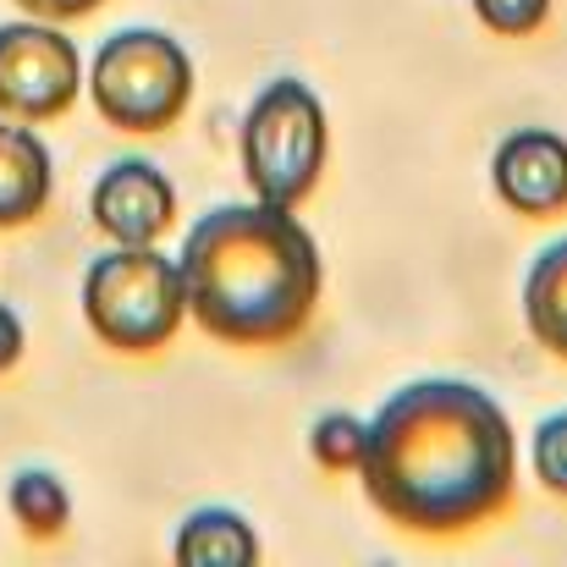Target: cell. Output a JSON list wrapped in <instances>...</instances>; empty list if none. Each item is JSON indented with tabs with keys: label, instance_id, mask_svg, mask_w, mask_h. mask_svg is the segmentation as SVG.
Listing matches in <instances>:
<instances>
[{
	"label": "cell",
	"instance_id": "1",
	"mask_svg": "<svg viewBox=\"0 0 567 567\" xmlns=\"http://www.w3.org/2000/svg\"><path fill=\"white\" fill-rule=\"evenodd\" d=\"M359 474L396 529L457 535L513 502L518 441L491 391L468 380H413L364 424Z\"/></svg>",
	"mask_w": 567,
	"mask_h": 567
},
{
	"label": "cell",
	"instance_id": "2",
	"mask_svg": "<svg viewBox=\"0 0 567 567\" xmlns=\"http://www.w3.org/2000/svg\"><path fill=\"white\" fill-rule=\"evenodd\" d=\"M188 315L231 348L292 342L320 303V248L287 204H220L188 231L183 254Z\"/></svg>",
	"mask_w": 567,
	"mask_h": 567
},
{
	"label": "cell",
	"instance_id": "3",
	"mask_svg": "<svg viewBox=\"0 0 567 567\" xmlns=\"http://www.w3.org/2000/svg\"><path fill=\"white\" fill-rule=\"evenodd\" d=\"M83 315H89V331L116 353L166 348L188 315L177 259H166L155 243H138V248L116 243L83 276Z\"/></svg>",
	"mask_w": 567,
	"mask_h": 567
},
{
	"label": "cell",
	"instance_id": "4",
	"mask_svg": "<svg viewBox=\"0 0 567 567\" xmlns=\"http://www.w3.org/2000/svg\"><path fill=\"white\" fill-rule=\"evenodd\" d=\"M89 94L111 127L166 133L193 100V61L161 28H122L100 44L89 66Z\"/></svg>",
	"mask_w": 567,
	"mask_h": 567
},
{
	"label": "cell",
	"instance_id": "5",
	"mask_svg": "<svg viewBox=\"0 0 567 567\" xmlns=\"http://www.w3.org/2000/svg\"><path fill=\"white\" fill-rule=\"evenodd\" d=\"M326 172V111L309 83L276 78L243 122V177L254 198L298 209Z\"/></svg>",
	"mask_w": 567,
	"mask_h": 567
},
{
	"label": "cell",
	"instance_id": "6",
	"mask_svg": "<svg viewBox=\"0 0 567 567\" xmlns=\"http://www.w3.org/2000/svg\"><path fill=\"white\" fill-rule=\"evenodd\" d=\"M83 89V55L61 28L6 22L0 28V116L50 122Z\"/></svg>",
	"mask_w": 567,
	"mask_h": 567
},
{
	"label": "cell",
	"instance_id": "7",
	"mask_svg": "<svg viewBox=\"0 0 567 567\" xmlns=\"http://www.w3.org/2000/svg\"><path fill=\"white\" fill-rule=\"evenodd\" d=\"M89 209H94V226L111 237V243H161V231L172 226L177 215V193L166 183L161 166L150 161H116L94 193H89Z\"/></svg>",
	"mask_w": 567,
	"mask_h": 567
},
{
	"label": "cell",
	"instance_id": "8",
	"mask_svg": "<svg viewBox=\"0 0 567 567\" xmlns=\"http://www.w3.org/2000/svg\"><path fill=\"white\" fill-rule=\"evenodd\" d=\"M491 177L507 209L546 220L567 209V138L551 127H518L513 138H502Z\"/></svg>",
	"mask_w": 567,
	"mask_h": 567
},
{
	"label": "cell",
	"instance_id": "9",
	"mask_svg": "<svg viewBox=\"0 0 567 567\" xmlns=\"http://www.w3.org/2000/svg\"><path fill=\"white\" fill-rule=\"evenodd\" d=\"M50 204V150L33 127L0 122V226H28Z\"/></svg>",
	"mask_w": 567,
	"mask_h": 567
},
{
	"label": "cell",
	"instance_id": "10",
	"mask_svg": "<svg viewBox=\"0 0 567 567\" xmlns=\"http://www.w3.org/2000/svg\"><path fill=\"white\" fill-rule=\"evenodd\" d=\"M172 557L183 567H248L259 563V535L231 507H198L183 524Z\"/></svg>",
	"mask_w": 567,
	"mask_h": 567
},
{
	"label": "cell",
	"instance_id": "11",
	"mask_svg": "<svg viewBox=\"0 0 567 567\" xmlns=\"http://www.w3.org/2000/svg\"><path fill=\"white\" fill-rule=\"evenodd\" d=\"M524 320H529V337L540 348H551L557 359H567V237L551 243V248H540V259L529 265Z\"/></svg>",
	"mask_w": 567,
	"mask_h": 567
},
{
	"label": "cell",
	"instance_id": "12",
	"mask_svg": "<svg viewBox=\"0 0 567 567\" xmlns=\"http://www.w3.org/2000/svg\"><path fill=\"white\" fill-rule=\"evenodd\" d=\"M6 502H11V518H17L28 535H39V540L61 535L66 518H72V496H66V485H61L55 474H44V468H22V474L11 480Z\"/></svg>",
	"mask_w": 567,
	"mask_h": 567
},
{
	"label": "cell",
	"instance_id": "13",
	"mask_svg": "<svg viewBox=\"0 0 567 567\" xmlns=\"http://www.w3.org/2000/svg\"><path fill=\"white\" fill-rule=\"evenodd\" d=\"M309 452H315L320 468L348 474V468H359V457H364V424H359L353 413H320L315 430H309Z\"/></svg>",
	"mask_w": 567,
	"mask_h": 567
},
{
	"label": "cell",
	"instance_id": "14",
	"mask_svg": "<svg viewBox=\"0 0 567 567\" xmlns=\"http://www.w3.org/2000/svg\"><path fill=\"white\" fill-rule=\"evenodd\" d=\"M529 463H535V480H540L551 496H567V413H551V419L535 424Z\"/></svg>",
	"mask_w": 567,
	"mask_h": 567
},
{
	"label": "cell",
	"instance_id": "15",
	"mask_svg": "<svg viewBox=\"0 0 567 567\" xmlns=\"http://www.w3.org/2000/svg\"><path fill=\"white\" fill-rule=\"evenodd\" d=\"M480 22L502 39H529L535 28H546L551 17V0H474Z\"/></svg>",
	"mask_w": 567,
	"mask_h": 567
},
{
	"label": "cell",
	"instance_id": "16",
	"mask_svg": "<svg viewBox=\"0 0 567 567\" xmlns=\"http://www.w3.org/2000/svg\"><path fill=\"white\" fill-rule=\"evenodd\" d=\"M22 348H28V337H22V320H17V315L0 303V375H6L17 359H22Z\"/></svg>",
	"mask_w": 567,
	"mask_h": 567
},
{
	"label": "cell",
	"instance_id": "17",
	"mask_svg": "<svg viewBox=\"0 0 567 567\" xmlns=\"http://www.w3.org/2000/svg\"><path fill=\"white\" fill-rule=\"evenodd\" d=\"M17 6L33 11V17H55V22H61V17H89L100 0H17Z\"/></svg>",
	"mask_w": 567,
	"mask_h": 567
}]
</instances>
